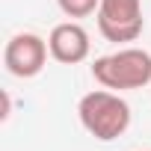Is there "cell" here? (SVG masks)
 <instances>
[{"label":"cell","mask_w":151,"mask_h":151,"mask_svg":"<svg viewBox=\"0 0 151 151\" xmlns=\"http://www.w3.org/2000/svg\"><path fill=\"white\" fill-rule=\"evenodd\" d=\"M77 116L83 130L98 142H113L130 127V104L113 89L86 92L77 104Z\"/></svg>","instance_id":"1"},{"label":"cell","mask_w":151,"mask_h":151,"mask_svg":"<svg viewBox=\"0 0 151 151\" xmlns=\"http://www.w3.org/2000/svg\"><path fill=\"white\" fill-rule=\"evenodd\" d=\"M92 77L113 92L145 89L151 83V53L142 47H122L92 62Z\"/></svg>","instance_id":"2"},{"label":"cell","mask_w":151,"mask_h":151,"mask_svg":"<svg viewBox=\"0 0 151 151\" xmlns=\"http://www.w3.org/2000/svg\"><path fill=\"white\" fill-rule=\"evenodd\" d=\"M95 18H98L101 36L107 42H116V45L136 42L142 36V27H145L142 0H101Z\"/></svg>","instance_id":"3"},{"label":"cell","mask_w":151,"mask_h":151,"mask_svg":"<svg viewBox=\"0 0 151 151\" xmlns=\"http://www.w3.org/2000/svg\"><path fill=\"white\" fill-rule=\"evenodd\" d=\"M47 42L36 33H15L6 47H3V65L12 77H21V80H30L36 74H42L45 62H47Z\"/></svg>","instance_id":"4"},{"label":"cell","mask_w":151,"mask_h":151,"mask_svg":"<svg viewBox=\"0 0 151 151\" xmlns=\"http://www.w3.org/2000/svg\"><path fill=\"white\" fill-rule=\"evenodd\" d=\"M47 47H50V56L62 65H77L89 56L92 50V42H89V33L86 27H80L77 21H62L50 30L47 36Z\"/></svg>","instance_id":"5"},{"label":"cell","mask_w":151,"mask_h":151,"mask_svg":"<svg viewBox=\"0 0 151 151\" xmlns=\"http://www.w3.org/2000/svg\"><path fill=\"white\" fill-rule=\"evenodd\" d=\"M56 6L65 18H89L92 12H98L101 0H56Z\"/></svg>","instance_id":"6"},{"label":"cell","mask_w":151,"mask_h":151,"mask_svg":"<svg viewBox=\"0 0 151 151\" xmlns=\"http://www.w3.org/2000/svg\"><path fill=\"white\" fill-rule=\"evenodd\" d=\"M9 113H12V101H9V95L3 92V113H0V116H3V119H9Z\"/></svg>","instance_id":"7"}]
</instances>
